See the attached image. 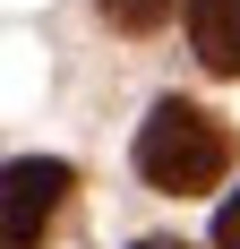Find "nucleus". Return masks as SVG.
Wrapping results in <instances>:
<instances>
[{"instance_id":"39448f33","label":"nucleus","mask_w":240,"mask_h":249,"mask_svg":"<svg viewBox=\"0 0 240 249\" xmlns=\"http://www.w3.org/2000/svg\"><path fill=\"white\" fill-rule=\"evenodd\" d=\"M215 249H240V189L223 198V215H215Z\"/></svg>"},{"instance_id":"423d86ee","label":"nucleus","mask_w":240,"mask_h":249,"mask_svg":"<svg viewBox=\"0 0 240 249\" xmlns=\"http://www.w3.org/2000/svg\"><path fill=\"white\" fill-rule=\"evenodd\" d=\"M137 249H189V241H137Z\"/></svg>"},{"instance_id":"7ed1b4c3","label":"nucleus","mask_w":240,"mask_h":249,"mask_svg":"<svg viewBox=\"0 0 240 249\" xmlns=\"http://www.w3.org/2000/svg\"><path fill=\"white\" fill-rule=\"evenodd\" d=\"M189 52L215 77H240V0H189Z\"/></svg>"},{"instance_id":"f03ea898","label":"nucleus","mask_w":240,"mask_h":249,"mask_svg":"<svg viewBox=\"0 0 240 249\" xmlns=\"http://www.w3.org/2000/svg\"><path fill=\"white\" fill-rule=\"evenodd\" d=\"M69 163L60 155H17L9 163V249H34L43 241V224L60 215V198H69Z\"/></svg>"},{"instance_id":"f257e3e1","label":"nucleus","mask_w":240,"mask_h":249,"mask_svg":"<svg viewBox=\"0 0 240 249\" xmlns=\"http://www.w3.org/2000/svg\"><path fill=\"white\" fill-rule=\"evenodd\" d=\"M137 172H146V189H163V198H206V189L232 172V129H223L215 112H197V103L163 95L137 121Z\"/></svg>"},{"instance_id":"20e7f679","label":"nucleus","mask_w":240,"mask_h":249,"mask_svg":"<svg viewBox=\"0 0 240 249\" xmlns=\"http://www.w3.org/2000/svg\"><path fill=\"white\" fill-rule=\"evenodd\" d=\"M171 9H180V0H103V18H112L120 35H154Z\"/></svg>"}]
</instances>
